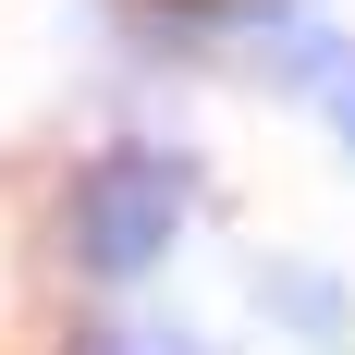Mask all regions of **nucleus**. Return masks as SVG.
I'll list each match as a JSON object with an SVG mask.
<instances>
[{"label":"nucleus","instance_id":"obj_1","mask_svg":"<svg viewBox=\"0 0 355 355\" xmlns=\"http://www.w3.org/2000/svg\"><path fill=\"white\" fill-rule=\"evenodd\" d=\"M196 147L184 135H110L86 147V172L62 196V257L86 282H147V270H172L184 220H196Z\"/></svg>","mask_w":355,"mask_h":355},{"label":"nucleus","instance_id":"obj_2","mask_svg":"<svg viewBox=\"0 0 355 355\" xmlns=\"http://www.w3.org/2000/svg\"><path fill=\"white\" fill-rule=\"evenodd\" d=\"M245 294L282 319V343H306V355H355V282H343V270H319V257H257Z\"/></svg>","mask_w":355,"mask_h":355},{"label":"nucleus","instance_id":"obj_3","mask_svg":"<svg viewBox=\"0 0 355 355\" xmlns=\"http://www.w3.org/2000/svg\"><path fill=\"white\" fill-rule=\"evenodd\" d=\"M62 355H209V331L184 306H86L62 331Z\"/></svg>","mask_w":355,"mask_h":355},{"label":"nucleus","instance_id":"obj_4","mask_svg":"<svg viewBox=\"0 0 355 355\" xmlns=\"http://www.w3.org/2000/svg\"><path fill=\"white\" fill-rule=\"evenodd\" d=\"M331 123H343V147H355V86H343V98H331Z\"/></svg>","mask_w":355,"mask_h":355}]
</instances>
